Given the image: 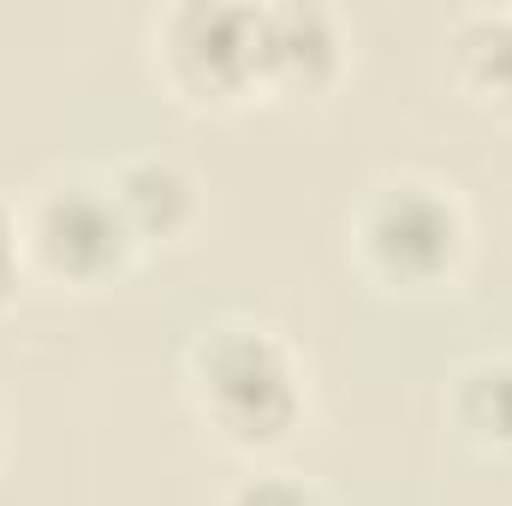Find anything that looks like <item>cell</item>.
I'll return each mask as SVG.
<instances>
[{
  "label": "cell",
  "mask_w": 512,
  "mask_h": 506,
  "mask_svg": "<svg viewBox=\"0 0 512 506\" xmlns=\"http://www.w3.org/2000/svg\"><path fill=\"white\" fill-rule=\"evenodd\" d=\"M185 399L221 447L262 465L310 423V364L286 328L215 316L185 346Z\"/></svg>",
  "instance_id": "1"
},
{
  "label": "cell",
  "mask_w": 512,
  "mask_h": 506,
  "mask_svg": "<svg viewBox=\"0 0 512 506\" xmlns=\"http://www.w3.org/2000/svg\"><path fill=\"white\" fill-rule=\"evenodd\" d=\"M346 245L370 286L399 298H429L465 280L477 227L459 185L435 173H382L352 203Z\"/></svg>",
  "instance_id": "2"
},
{
  "label": "cell",
  "mask_w": 512,
  "mask_h": 506,
  "mask_svg": "<svg viewBox=\"0 0 512 506\" xmlns=\"http://www.w3.org/2000/svg\"><path fill=\"white\" fill-rule=\"evenodd\" d=\"M18 233H24L30 280L66 286V292H102L143 256L108 191V173H90V167L42 173L18 197Z\"/></svg>",
  "instance_id": "3"
},
{
  "label": "cell",
  "mask_w": 512,
  "mask_h": 506,
  "mask_svg": "<svg viewBox=\"0 0 512 506\" xmlns=\"http://www.w3.org/2000/svg\"><path fill=\"white\" fill-rule=\"evenodd\" d=\"M155 84L191 114H233L262 96L256 0H173L143 24Z\"/></svg>",
  "instance_id": "4"
},
{
  "label": "cell",
  "mask_w": 512,
  "mask_h": 506,
  "mask_svg": "<svg viewBox=\"0 0 512 506\" xmlns=\"http://www.w3.org/2000/svg\"><path fill=\"white\" fill-rule=\"evenodd\" d=\"M256 60L262 96L316 102L352 72V30L322 0H256Z\"/></svg>",
  "instance_id": "5"
},
{
  "label": "cell",
  "mask_w": 512,
  "mask_h": 506,
  "mask_svg": "<svg viewBox=\"0 0 512 506\" xmlns=\"http://www.w3.org/2000/svg\"><path fill=\"white\" fill-rule=\"evenodd\" d=\"M108 191L126 215L137 251L185 245L203 227V179L173 149H131L108 167Z\"/></svg>",
  "instance_id": "6"
},
{
  "label": "cell",
  "mask_w": 512,
  "mask_h": 506,
  "mask_svg": "<svg viewBox=\"0 0 512 506\" xmlns=\"http://www.w3.org/2000/svg\"><path fill=\"white\" fill-rule=\"evenodd\" d=\"M447 78L453 90L495 114V120H512V6H465L453 12L447 36Z\"/></svg>",
  "instance_id": "7"
},
{
  "label": "cell",
  "mask_w": 512,
  "mask_h": 506,
  "mask_svg": "<svg viewBox=\"0 0 512 506\" xmlns=\"http://www.w3.org/2000/svg\"><path fill=\"white\" fill-rule=\"evenodd\" d=\"M441 411H447V429H453L471 453L512 465V352L465 358V364L447 376Z\"/></svg>",
  "instance_id": "8"
},
{
  "label": "cell",
  "mask_w": 512,
  "mask_h": 506,
  "mask_svg": "<svg viewBox=\"0 0 512 506\" xmlns=\"http://www.w3.org/2000/svg\"><path fill=\"white\" fill-rule=\"evenodd\" d=\"M215 506H328V501H322V489L310 477H298L286 465H251L245 477H233L221 489Z\"/></svg>",
  "instance_id": "9"
},
{
  "label": "cell",
  "mask_w": 512,
  "mask_h": 506,
  "mask_svg": "<svg viewBox=\"0 0 512 506\" xmlns=\"http://www.w3.org/2000/svg\"><path fill=\"white\" fill-rule=\"evenodd\" d=\"M24 280H30V262H24V233H18V203L0 197V310L18 298Z\"/></svg>",
  "instance_id": "10"
},
{
  "label": "cell",
  "mask_w": 512,
  "mask_h": 506,
  "mask_svg": "<svg viewBox=\"0 0 512 506\" xmlns=\"http://www.w3.org/2000/svg\"><path fill=\"white\" fill-rule=\"evenodd\" d=\"M0 465H6V411H0Z\"/></svg>",
  "instance_id": "11"
}]
</instances>
